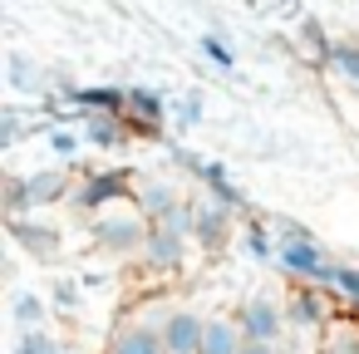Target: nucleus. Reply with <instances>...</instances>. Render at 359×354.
<instances>
[{
  "label": "nucleus",
  "instance_id": "nucleus-5",
  "mask_svg": "<svg viewBox=\"0 0 359 354\" xmlns=\"http://www.w3.org/2000/svg\"><path fill=\"white\" fill-rule=\"evenodd\" d=\"M236 325H241V334L246 339H285V329H290V320H285V300H276V295H251L241 310H236Z\"/></svg>",
  "mask_w": 359,
  "mask_h": 354
},
{
  "label": "nucleus",
  "instance_id": "nucleus-23",
  "mask_svg": "<svg viewBox=\"0 0 359 354\" xmlns=\"http://www.w3.org/2000/svg\"><path fill=\"white\" fill-rule=\"evenodd\" d=\"M50 153H60V158H74L79 153V143H84V133H69V128H50Z\"/></svg>",
  "mask_w": 359,
  "mask_h": 354
},
{
  "label": "nucleus",
  "instance_id": "nucleus-21",
  "mask_svg": "<svg viewBox=\"0 0 359 354\" xmlns=\"http://www.w3.org/2000/svg\"><path fill=\"white\" fill-rule=\"evenodd\" d=\"M330 290L359 315V266H339V261H334V280H330Z\"/></svg>",
  "mask_w": 359,
  "mask_h": 354
},
{
  "label": "nucleus",
  "instance_id": "nucleus-25",
  "mask_svg": "<svg viewBox=\"0 0 359 354\" xmlns=\"http://www.w3.org/2000/svg\"><path fill=\"white\" fill-rule=\"evenodd\" d=\"M50 300H55L60 310H74V305H79V285H74L69 275H60V280L50 285Z\"/></svg>",
  "mask_w": 359,
  "mask_h": 354
},
{
  "label": "nucleus",
  "instance_id": "nucleus-24",
  "mask_svg": "<svg viewBox=\"0 0 359 354\" xmlns=\"http://www.w3.org/2000/svg\"><path fill=\"white\" fill-rule=\"evenodd\" d=\"M202 55H207L217 69H231V64H236V55L222 45V35H207V40H202Z\"/></svg>",
  "mask_w": 359,
  "mask_h": 354
},
{
  "label": "nucleus",
  "instance_id": "nucleus-6",
  "mask_svg": "<svg viewBox=\"0 0 359 354\" xmlns=\"http://www.w3.org/2000/svg\"><path fill=\"white\" fill-rule=\"evenodd\" d=\"M123 197H133V187H128V172H118V168H109V172H89V177H79V187H74V207L79 212H109V207H118Z\"/></svg>",
  "mask_w": 359,
  "mask_h": 354
},
{
  "label": "nucleus",
  "instance_id": "nucleus-22",
  "mask_svg": "<svg viewBox=\"0 0 359 354\" xmlns=\"http://www.w3.org/2000/svg\"><path fill=\"white\" fill-rule=\"evenodd\" d=\"M330 64H334V69H339L349 84H359V45H334Z\"/></svg>",
  "mask_w": 359,
  "mask_h": 354
},
{
  "label": "nucleus",
  "instance_id": "nucleus-30",
  "mask_svg": "<svg viewBox=\"0 0 359 354\" xmlns=\"http://www.w3.org/2000/svg\"><path fill=\"white\" fill-rule=\"evenodd\" d=\"M104 354H114V349H104Z\"/></svg>",
  "mask_w": 359,
  "mask_h": 354
},
{
  "label": "nucleus",
  "instance_id": "nucleus-9",
  "mask_svg": "<svg viewBox=\"0 0 359 354\" xmlns=\"http://www.w3.org/2000/svg\"><path fill=\"white\" fill-rule=\"evenodd\" d=\"M11 241L35 256V261H55L60 256V231L45 226V222H30V217H11Z\"/></svg>",
  "mask_w": 359,
  "mask_h": 354
},
{
  "label": "nucleus",
  "instance_id": "nucleus-13",
  "mask_svg": "<svg viewBox=\"0 0 359 354\" xmlns=\"http://www.w3.org/2000/svg\"><path fill=\"white\" fill-rule=\"evenodd\" d=\"M133 202H138V212H143L148 222H168V217L187 202V197H182L172 182H143V187L133 192Z\"/></svg>",
  "mask_w": 359,
  "mask_h": 354
},
{
  "label": "nucleus",
  "instance_id": "nucleus-8",
  "mask_svg": "<svg viewBox=\"0 0 359 354\" xmlns=\"http://www.w3.org/2000/svg\"><path fill=\"white\" fill-rule=\"evenodd\" d=\"M202 334H207V315H197L192 305H172L163 320V339L172 354H202Z\"/></svg>",
  "mask_w": 359,
  "mask_h": 354
},
{
  "label": "nucleus",
  "instance_id": "nucleus-26",
  "mask_svg": "<svg viewBox=\"0 0 359 354\" xmlns=\"http://www.w3.org/2000/svg\"><path fill=\"white\" fill-rule=\"evenodd\" d=\"M172 118L182 123V128H192V123H202V94H187L177 109H172Z\"/></svg>",
  "mask_w": 359,
  "mask_h": 354
},
{
  "label": "nucleus",
  "instance_id": "nucleus-11",
  "mask_svg": "<svg viewBox=\"0 0 359 354\" xmlns=\"http://www.w3.org/2000/svg\"><path fill=\"white\" fill-rule=\"evenodd\" d=\"M114 354H172L168 349V339H163V325H148V320H138V325H123L118 334H114V344H109Z\"/></svg>",
  "mask_w": 359,
  "mask_h": 354
},
{
  "label": "nucleus",
  "instance_id": "nucleus-7",
  "mask_svg": "<svg viewBox=\"0 0 359 354\" xmlns=\"http://www.w3.org/2000/svg\"><path fill=\"white\" fill-rule=\"evenodd\" d=\"M285 320H290V329L300 334V339H320L325 334V325H330V305H325V295H320V285H295L290 290V300H285Z\"/></svg>",
  "mask_w": 359,
  "mask_h": 354
},
{
  "label": "nucleus",
  "instance_id": "nucleus-20",
  "mask_svg": "<svg viewBox=\"0 0 359 354\" xmlns=\"http://www.w3.org/2000/svg\"><path fill=\"white\" fill-rule=\"evenodd\" d=\"M15 354H69V344H65V339H55L50 329H20Z\"/></svg>",
  "mask_w": 359,
  "mask_h": 354
},
{
  "label": "nucleus",
  "instance_id": "nucleus-3",
  "mask_svg": "<svg viewBox=\"0 0 359 354\" xmlns=\"http://www.w3.org/2000/svg\"><path fill=\"white\" fill-rule=\"evenodd\" d=\"M236 236V222H231V207H222L217 197H192V241L202 251H226Z\"/></svg>",
  "mask_w": 359,
  "mask_h": 354
},
{
  "label": "nucleus",
  "instance_id": "nucleus-17",
  "mask_svg": "<svg viewBox=\"0 0 359 354\" xmlns=\"http://www.w3.org/2000/svg\"><path fill=\"white\" fill-rule=\"evenodd\" d=\"M163 114H168V99H163L158 89H128V114H123V118H133V123H143V128H158Z\"/></svg>",
  "mask_w": 359,
  "mask_h": 354
},
{
  "label": "nucleus",
  "instance_id": "nucleus-14",
  "mask_svg": "<svg viewBox=\"0 0 359 354\" xmlns=\"http://www.w3.org/2000/svg\"><path fill=\"white\" fill-rule=\"evenodd\" d=\"M246 334L236 325V315H207V334H202V354H241Z\"/></svg>",
  "mask_w": 359,
  "mask_h": 354
},
{
  "label": "nucleus",
  "instance_id": "nucleus-19",
  "mask_svg": "<svg viewBox=\"0 0 359 354\" xmlns=\"http://www.w3.org/2000/svg\"><path fill=\"white\" fill-rule=\"evenodd\" d=\"M320 354H359V325L354 320H334L320 334Z\"/></svg>",
  "mask_w": 359,
  "mask_h": 354
},
{
  "label": "nucleus",
  "instance_id": "nucleus-29",
  "mask_svg": "<svg viewBox=\"0 0 359 354\" xmlns=\"http://www.w3.org/2000/svg\"><path fill=\"white\" fill-rule=\"evenodd\" d=\"M15 138H20V114H6V133H0V143H6V148H11Z\"/></svg>",
  "mask_w": 359,
  "mask_h": 354
},
{
  "label": "nucleus",
  "instance_id": "nucleus-27",
  "mask_svg": "<svg viewBox=\"0 0 359 354\" xmlns=\"http://www.w3.org/2000/svg\"><path fill=\"white\" fill-rule=\"evenodd\" d=\"M11 74H15V79H11L15 89H35V79H30V60H25V55H11Z\"/></svg>",
  "mask_w": 359,
  "mask_h": 354
},
{
  "label": "nucleus",
  "instance_id": "nucleus-2",
  "mask_svg": "<svg viewBox=\"0 0 359 354\" xmlns=\"http://www.w3.org/2000/svg\"><path fill=\"white\" fill-rule=\"evenodd\" d=\"M148 217L138 212V202H128V207H109V212H99L94 217V246L104 251V256H143V241H148Z\"/></svg>",
  "mask_w": 359,
  "mask_h": 354
},
{
  "label": "nucleus",
  "instance_id": "nucleus-1",
  "mask_svg": "<svg viewBox=\"0 0 359 354\" xmlns=\"http://www.w3.org/2000/svg\"><path fill=\"white\" fill-rule=\"evenodd\" d=\"M271 231H276V266H280L285 275L305 280V285L330 290V280H334V261L325 256V246L315 241V231L300 226V222H285V217H276Z\"/></svg>",
  "mask_w": 359,
  "mask_h": 354
},
{
  "label": "nucleus",
  "instance_id": "nucleus-15",
  "mask_svg": "<svg viewBox=\"0 0 359 354\" xmlns=\"http://www.w3.org/2000/svg\"><path fill=\"white\" fill-rule=\"evenodd\" d=\"M79 128H84V143H94V148H118L128 138L123 114H84Z\"/></svg>",
  "mask_w": 359,
  "mask_h": 354
},
{
  "label": "nucleus",
  "instance_id": "nucleus-28",
  "mask_svg": "<svg viewBox=\"0 0 359 354\" xmlns=\"http://www.w3.org/2000/svg\"><path fill=\"white\" fill-rule=\"evenodd\" d=\"M241 354H285V349H280L276 339H246V344H241Z\"/></svg>",
  "mask_w": 359,
  "mask_h": 354
},
{
  "label": "nucleus",
  "instance_id": "nucleus-12",
  "mask_svg": "<svg viewBox=\"0 0 359 354\" xmlns=\"http://www.w3.org/2000/svg\"><path fill=\"white\" fill-rule=\"evenodd\" d=\"M25 197H30V207H50V202H65V197H74V187H69V172L65 168H45V172H30L25 182Z\"/></svg>",
  "mask_w": 359,
  "mask_h": 354
},
{
  "label": "nucleus",
  "instance_id": "nucleus-10",
  "mask_svg": "<svg viewBox=\"0 0 359 354\" xmlns=\"http://www.w3.org/2000/svg\"><path fill=\"white\" fill-rule=\"evenodd\" d=\"M187 168H192V177L202 182V192L207 197H217L222 207H231V212H246V197H241V187L226 177V168L222 163H197V158H182Z\"/></svg>",
  "mask_w": 359,
  "mask_h": 354
},
{
  "label": "nucleus",
  "instance_id": "nucleus-18",
  "mask_svg": "<svg viewBox=\"0 0 359 354\" xmlns=\"http://www.w3.org/2000/svg\"><path fill=\"white\" fill-rule=\"evenodd\" d=\"M11 315H15V329H45L50 300H45L40 290H20V295H15V305H11Z\"/></svg>",
  "mask_w": 359,
  "mask_h": 354
},
{
  "label": "nucleus",
  "instance_id": "nucleus-4",
  "mask_svg": "<svg viewBox=\"0 0 359 354\" xmlns=\"http://www.w3.org/2000/svg\"><path fill=\"white\" fill-rule=\"evenodd\" d=\"M192 256V231L172 226V222H153L148 226V241H143V261L153 271H182Z\"/></svg>",
  "mask_w": 359,
  "mask_h": 354
},
{
  "label": "nucleus",
  "instance_id": "nucleus-16",
  "mask_svg": "<svg viewBox=\"0 0 359 354\" xmlns=\"http://www.w3.org/2000/svg\"><path fill=\"white\" fill-rule=\"evenodd\" d=\"M241 251L256 261V266H276V231L266 222H241Z\"/></svg>",
  "mask_w": 359,
  "mask_h": 354
}]
</instances>
